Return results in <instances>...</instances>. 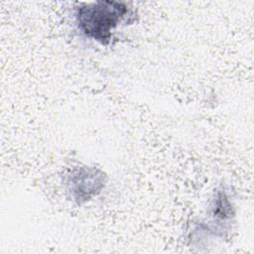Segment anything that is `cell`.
Segmentation results:
<instances>
[{"instance_id": "obj_1", "label": "cell", "mask_w": 254, "mask_h": 254, "mask_svg": "<svg viewBox=\"0 0 254 254\" xmlns=\"http://www.w3.org/2000/svg\"><path fill=\"white\" fill-rule=\"evenodd\" d=\"M131 15L132 11L125 2L97 0L76 6L73 19L81 36L101 46H108L115 31Z\"/></svg>"}, {"instance_id": "obj_2", "label": "cell", "mask_w": 254, "mask_h": 254, "mask_svg": "<svg viewBox=\"0 0 254 254\" xmlns=\"http://www.w3.org/2000/svg\"><path fill=\"white\" fill-rule=\"evenodd\" d=\"M236 208L227 190L220 188L212 195L206 215L195 222L190 231V238L203 235L207 238H223L232 228L235 221Z\"/></svg>"}, {"instance_id": "obj_3", "label": "cell", "mask_w": 254, "mask_h": 254, "mask_svg": "<svg viewBox=\"0 0 254 254\" xmlns=\"http://www.w3.org/2000/svg\"><path fill=\"white\" fill-rule=\"evenodd\" d=\"M107 175L97 167L77 165L64 176V189L67 198L83 205L97 197L107 185Z\"/></svg>"}]
</instances>
